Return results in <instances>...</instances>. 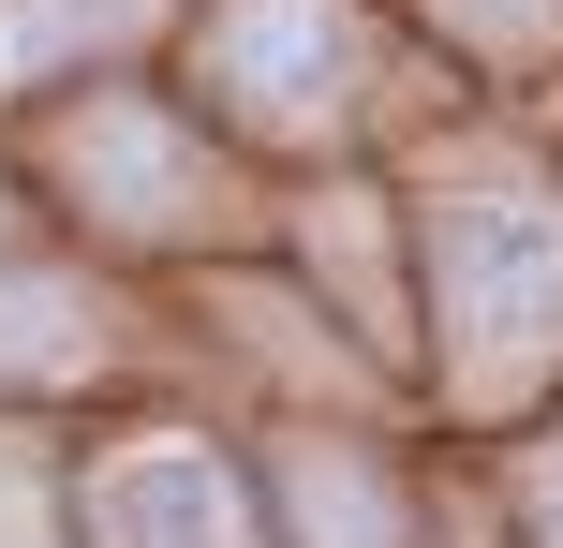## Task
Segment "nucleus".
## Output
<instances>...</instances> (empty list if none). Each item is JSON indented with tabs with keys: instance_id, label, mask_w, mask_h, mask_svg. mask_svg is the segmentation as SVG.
I'll return each mask as SVG.
<instances>
[{
	"instance_id": "nucleus-6",
	"label": "nucleus",
	"mask_w": 563,
	"mask_h": 548,
	"mask_svg": "<svg viewBox=\"0 0 563 548\" xmlns=\"http://www.w3.org/2000/svg\"><path fill=\"white\" fill-rule=\"evenodd\" d=\"M134 30H148V0H0V89L59 75V59H104Z\"/></svg>"
},
{
	"instance_id": "nucleus-7",
	"label": "nucleus",
	"mask_w": 563,
	"mask_h": 548,
	"mask_svg": "<svg viewBox=\"0 0 563 548\" xmlns=\"http://www.w3.org/2000/svg\"><path fill=\"white\" fill-rule=\"evenodd\" d=\"M297 519H311V548H400L371 460H311V474H297Z\"/></svg>"
},
{
	"instance_id": "nucleus-10",
	"label": "nucleus",
	"mask_w": 563,
	"mask_h": 548,
	"mask_svg": "<svg viewBox=\"0 0 563 548\" xmlns=\"http://www.w3.org/2000/svg\"><path fill=\"white\" fill-rule=\"evenodd\" d=\"M534 534H549V548H563V460H549V490H534Z\"/></svg>"
},
{
	"instance_id": "nucleus-9",
	"label": "nucleus",
	"mask_w": 563,
	"mask_h": 548,
	"mask_svg": "<svg viewBox=\"0 0 563 548\" xmlns=\"http://www.w3.org/2000/svg\"><path fill=\"white\" fill-rule=\"evenodd\" d=\"M0 548H45V504H30L15 474H0Z\"/></svg>"
},
{
	"instance_id": "nucleus-3",
	"label": "nucleus",
	"mask_w": 563,
	"mask_h": 548,
	"mask_svg": "<svg viewBox=\"0 0 563 548\" xmlns=\"http://www.w3.org/2000/svg\"><path fill=\"white\" fill-rule=\"evenodd\" d=\"M59 164H75L89 223H119V237H164V223H194V208H208V164L178 148L164 104H89Z\"/></svg>"
},
{
	"instance_id": "nucleus-8",
	"label": "nucleus",
	"mask_w": 563,
	"mask_h": 548,
	"mask_svg": "<svg viewBox=\"0 0 563 548\" xmlns=\"http://www.w3.org/2000/svg\"><path fill=\"white\" fill-rule=\"evenodd\" d=\"M475 45H549V0H445Z\"/></svg>"
},
{
	"instance_id": "nucleus-1",
	"label": "nucleus",
	"mask_w": 563,
	"mask_h": 548,
	"mask_svg": "<svg viewBox=\"0 0 563 548\" xmlns=\"http://www.w3.org/2000/svg\"><path fill=\"white\" fill-rule=\"evenodd\" d=\"M430 326H445V401L460 415H519L563 371V208L460 193L430 223Z\"/></svg>"
},
{
	"instance_id": "nucleus-5",
	"label": "nucleus",
	"mask_w": 563,
	"mask_h": 548,
	"mask_svg": "<svg viewBox=\"0 0 563 548\" xmlns=\"http://www.w3.org/2000/svg\"><path fill=\"white\" fill-rule=\"evenodd\" d=\"M104 356V312H89L75 282H0V385H59V371H89Z\"/></svg>"
},
{
	"instance_id": "nucleus-4",
	"label": "nucleus",
	"mask_w": 563,
	"mask_h": 548,
	"mask_svg": "<svg viewBox=\"0 0 563 548\" xmlns=\"http://www.w3.org/2000/svg\"><path fill=\"white\" fill-rule=\"evenodd\" d=\"M104 548H253V504H238V474L208 460V445H134V460H104Z\"/></svg>"
},
{
	"instance_id": "nucleus-2",
	"label": "nucleus",
	"mask_w": 563,
	"mask_h": 548,
	"mask_svg": "<svg viewBox=\"0 0 563 548\" xmlns=\"http://www.w3.org/2000/svg\"><path fill=\"white\" fill-rule=\"evenodd\" d=\"M371 30L356 0H223L208 15V89H223L253 134H327V104L356 89Z\"/></svg>"
}]
</instances>
